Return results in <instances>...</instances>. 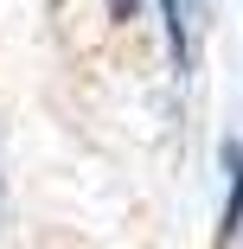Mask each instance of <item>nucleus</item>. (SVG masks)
I'll use <instances>...</instances> for the list:
<instances>
[{"instance_id": "2", "label": "nucleus", "mask_w": 243, "mask_h": 249, "mask_svg": "<svg viewBox=\"0 0 243 249\" xmlns=\"http://www.w3.org/2000/svg\"><path fill=\"white\" fill-rule=\"evenodd\" d=\"M160 26H167V52L186 71L192 64V19H186V0H160Z\"/></svg>"}, {"instance_id": "1", "label": "nucleus", "mask_w": 243, "mask_h": 249, "mask_svg": "<svg viewBox=\"0 0 243 249\" xmlns=\"http://www.w3.org/2000/svg\"><path fill=\"white\" fill-rule=\"evenodd\" d=\"M243 230V147L224 141V224H218V243H237Z\"/></svg>"}]
</instances>
